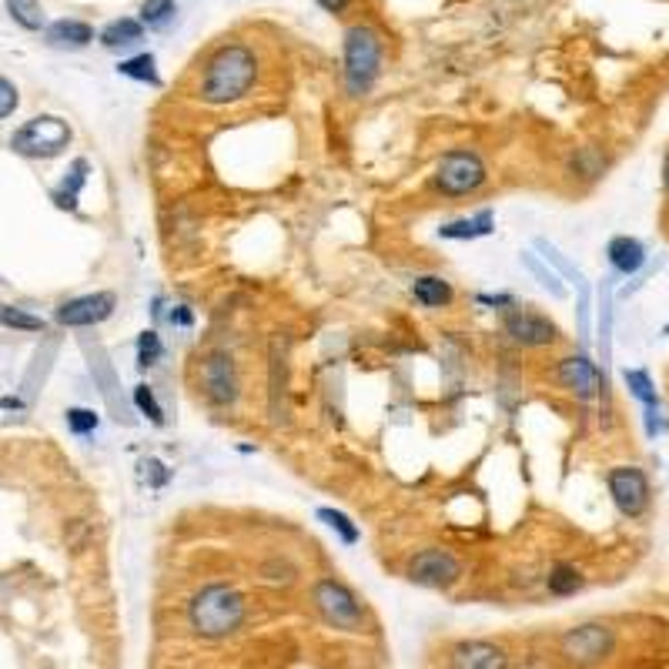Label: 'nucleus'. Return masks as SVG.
<instances>
[{"instance_id":"obj_34","label":"nucleus","mask_w":669,"mask_h":669,"mask_svg":"<svg viewBox=\"0 0 669 669\" xmlns=\"http://www.w3.org/2000/svg\"><path fill=\"white\" fill-rule=\"evenodd\" d=\"M17 104H20V98H17V87L7 77H0V121L4 117H11V114L17 111Z\"/></svg>"},{"instance_id":"obj_27","label":"nucleus","mask_w":669,"mask_h":669,"mask_svg":"<svg viewBox=\"0 0 669 669\" xmlns=\"http://www.w3.org/2000/svg\"><path fill=\"white\" fill-rule=\"evenodd\" d=\"M131 399H134V405H138L141 415L151 418L154 425H165V408H161V402H157V395H154L151 385H144V382H141V385H134V395H131Z\"/></svg>"},{"instance_id":"obj_25","label":"nucleus","mask_w":669,"mask_h":669,"mask_svg":"<svg viewBox=\"0 0 669 669\" xmlns=\"http://www.w3.org/2000/svg\"><path fill=\"white\" fill-rule=\"evenodd\" d=\"M7 14L14 17L24 30H41L44 28L41 0H7Z\"/></svg>"},{"instance_id":"obj_1","label":"nucleus","mask_w":669,"mask_h":669,"mask_svg":"<svg viewBox=\"0 0 669 669\" xmlns=\"http://www.w3.org/2000/svg\"><path fill=\"white\" fill-rule=\"evenodd\" d=\"M258 81V57L248 44H224L205 64L201 74V101L205 104H235Z\"/></svg>"},{"instance_id":"obj_20","label":"nucleus","mask_w":669,"mask_h":669,"mask_svg":"<svg viewBox=\"0 0 669 669\" xmlns=\"http://www.w3.org/2000/svg\"><path fill=\"white\" fill-rule=\"evenodd\" d=\"M87 174H91V165H87V157H77V161L70 165L68 174H64L60 188L54 191V205H57V208L77 211V197H81V188L87 184Z\"/></svg>"},{"instance_id":"obj_12","label":"nucleus","mask_w":669,"mask_h":669,"mask_svg":"<svg viewBox=\"0 0 669 669\" xmlns=\"http://www.w3.org/2000/svg\"><path fill=\"white\" fill-rule=\"evenodd\" d=\"M117 298L111 292H94V294H77L57 308V325L64 328H94L101 321H108L114 315Z\"/></svg>"},{"instance_id":"obj_24","label":"nucleus","mask_w":669,"mask_h":669,"mask_svg":"<svg viewBox=\"0 0 669 669\" xmlns=\"http://www.w3.org/2000/svg\"><path fill=\"white\" fill-rule=\"evenodd\" d=\"M174 14H178L174 0H144L141 4V24L151 30H165L174 20Z\"/></svg>"},{"instance_id":"obj_35","label":"nucleus","mask_w":669,"mask_h":669,"mask_svg":"<svg viewBox=\"0 0 669 669\" xmlns=\"http://www.w3.org/2000/svg\"><path fill=\"white\" fill-rule=\"evenodd\" d=\"M265 579L268 583H292L294 579V569L285 562V559H271V562H265Z\"/></svg>"},{"instance_id":"obj_30","label":"nucleus","mask_w":669,"mask_h":669,"mask_svg":"<svg viewBox=\"0 0 669 669\" xmlns=\"http://www.w3.org/2000/svg\"><path fill=\"white\" fill-rule=\"evenodd\" d=\"M161 355H165L161 334L154 332V328L141 332L138 334V365H141V368H151V365H157V362H161Z\"/></svg>"},{"instance_id":"obj_36","label":"nucleus","mask_w":669,"mask_h":669,"mask_svg":"<svg viewBox=\"0 0 669 669\" xmlns=\"http://www.w3.org/2000/svg\"><path fill=\"white\" fill-rule=\"evenodd\" d=\"M167 318H171V325H181V328H188V325L195 321V315H191V308H188V305H174Z\"/></svg>"},{"instance_id":"obj_5","label":"nucleus","mask_w":669,"mask_h":669,"mask_svg":"<svg viewBox=\"0 0 669 669\" xmlns=\"http://www.w3.org/2000/svg\"><path fill=\"white\" fill-rule=\"evenodd\" d=\"M311 602L318 616L328 626L342 629V633H362L365 629V606L362 600L351 592L349 585L334 576H321L318 583L311 585Z\"/></svg>"},{"instance_id":"obj_6","label":"nucleus","mask_w":669,"mask_h":669,"mask_svg":"<svg viewBox=\"0 0 669 669\" xmlns=\"http://www.w3.org/2000/svg\"><path fill=\"white\" fill-rule=\"evenodd\" d=\"M70 144V127L68 121H60L54 114H41L30 117L24 127H17L11 148L24 157H57Z\"/></svg>"},{"instance_id":"obj_17","label":"nucleus","mask_w":669,"mask_h":669,"mask_svg":"<svg viewBox=\"0 0 669 669\" xmlns=\"http://www.w3.org/2000/svg\"><path fill=\"white\" fill-rule=\"evenodd\" d=\"M606 254H609V262H613V268L619 271V275H636V271L642 268V262H646L642 241H636V238H629V235L613 238L609 248H606Z\"/></svg>"},{"instance_id":"obj_38","label":"nucleus","mask_w":669,"mask_h":669,"mask_svg":"<svg viewBox=\"0 0 669 669\" xmlns=\"http://www.w3.org/2000/svg\"><path fill=\"white\" fill-rule=\"evenodd\" d=\"M666 191H669V161H666Z\"/></svg>"},{"instance_id":"obj_2","label":"nucleus","mask_w":669,"mask_h":669,"mask_svg":"<svg viewBox=\"0 0 669 669\" xmlns=\"http://www.w3.org/2000/svg\"><path fill=\"white\" fill-rule=\"evenodd\" d=\"M248 616V602L228 583H211L197 589L188 602V626L205 640H224L241 629Z\"/></svg>"},{"instance_id":"obj_7","label":"nucleus","mask_w":669,"mask_h":669,"mask_svg":"<svg viewBox=\"0 0 669 669\" xmlns=\"http://www.w3.org/2000/svg\"><path fill=\"white\" fill-rule=\"evenodd\" d=\"M405 576L408 583L422 589H452L462 579V562L455 552H448L442 545H429L405 562Z\"/></svg>"},{"instance_id":"obj_32","label":"nucleus","mask_w":669,"mask_h":669,"mask_svg":"<svg viewBox=\"0 0 669 669\" xmlns=\"http://www.w3.org/2000/svg\"><path fill=\"white\" fill-rule=\"evenodd\" d=\"M101 418L91 412V408H68V429L74 435H91L98 432Z\"/></svg>"},{"instance_id":"obj_11","label":"nucleus","mask_w":669,"mask_h":669,"mask_svg":"<svg viewBox=\"0 0 669 669\" xmlns=\"http://www.w3.org/2000/svg\"><path fill=\"white\" fill-rule=\"evenodd\" d=\"M502 328L522 349H545V345L559 342L556 321L543 315V311H536V308H512L505 315V321H502Z\"/></svg>"},{"instance_id":"obj_22","label":"nucleus","mask_w":669,"mask_h":669,"mask_svg":"<svg viewBox=\"0 0 669 669\" xmlns=\"http://www.w3.org/2000/svg\"><path fill=\"white\" fill-rule=\"evenodd\" d=\"M117 74H125V77H131V81H141V84H151V87H161V74H157V60H154V54L125 57V60L117 64Z\"/></svg>"},{"instance_id":"obj_21","label":"nucleus","mask_w":669,"mask_h":669,"mask_svg":"<svg viewBox=\"0 0 669 669\" xmlns=\"http://www.w3.org/2000/svg\"><path fill=\"white\" fill-rule=\"evenodd\" d=\"M583 572L576 569L572 562H556L552 569H549V576H545V589L552 592V596H576L579 589H583Z\"/></svg>"},{"instance_id":"obj_4","label":"nucleus","mask_w":669,"mask_h":669,"mask_svg":"<svg viewBox=\"0 0 669 669\" xmlns=\"http://www.w3.org/2000/svg\"><path fill=\"white\" fill-rule=\"evenodd\" d=\"M488 181V167L482 154L472 148H455L439 157L432 174V184L439 195L446 197H469Z\"/></svg>"},{"instance_id":"obj_28","label":"nucleus","mask_w":669,"mask_h":669,"mask_svg":"<svg viewBox=\"0 0 669 669\" xmlns=\"http://www.w3.org/2000/svg\"><path fill=\"white\" fill-rule=\"evenodd\" d=\"M623 382L629 385L633 399H640L646 408L659 402V399H656V389H653V378L646 375V372H640V368H626V372H623Z\"/></svg>"},{"instance_id":"obj_13","label":"nucleus","mask_w":669,"mask_h":669,"mask_svg":"<svg viewBox=\"0 0 669 669\" xmlns=\"http://www.w3.org/2000/svg\"><path fill=\"white\" fill-rule=\"evenodd\" d=\"M448 669H509V653L499 642L462 640L448 653Z\"/></svg>"},{"instance_id":"obj_10","label":"nucleus","mask_w":669,"mask_h":669,"mask_svg":"<svg viewBox=\"0 0 669 669\" xmlns=\"http://www.w3.org/2000/svg\"><path fill=\"white\" fill-rule=\"evenodd\" d=\"M606 486H609V496H613L616 509L629 519H640L649 505V482H646V472L640 465H616L606 475Z\"/></svg>"},{"instance_id":"obj_31","label":"nucleus","mask_w":669,"mask_h":669,"mask_svg":"<svg viewBox=\"0 0 669 669\" xmlns=\"http://www.w3.org/2000/svg\"><path fill=\"white\" fill-rule=\"evenodd\" d=\"M91 372H94V378L101 382V391H104V399L111 402V408L117 412V402H114V389H117V382H114V372L111 365H108V359H104V351L98 349V359H91ZM114 418H121V412Z\"/></svg>"},{"instance_id":"obj_37","label":"nucleus","mask_w":669,"mask_h":669,"mask_svg":"<svg viewBox=\"0 0 669 669\" xmlns=\"http://www.w3.org/2000/svg\"><path fill=\"white\" fill-rule=\"evenodd\" d=\"M318 4L325 7V11H328V14H342V11L349 7L351 0H318Z\"/></svg>"},{"instance_id":"obj_15","label":"nucleus","mask_w":669,"mask_h":669,"mask_svg":"<svg viewBox=\"0 0 669 669\" xmlns=\"http://www.w3.org/2000/svg\"><path fill=\"white\" fill-rule=\"evenodd\" d=\"M91 41H94V28L84 24V20L64 17V20H54V24L47 28V44L57 47V51H81V47H87Z\"/></svg>"},{"instance_id":"obj_14","label":"nucleus","mask_w":669,"mask_h":669,"mask_svg":"<svg viewBox=\"0 0 669 669\" xmlns=\"http://www.w3.org/2000/svg\"><path fill=\"white\" fill-rule=\"evenodd\" d=\"M556 375L566 389L576 391V399H592V395L600 391V372H596V365L589 362V359H583V355L562 359Z\"/></svg>"},{"instance_id":"obj_8","label":"nucleus","mask_w":669,"mask_h":669,"mask_svg":"<svg viewBox=\"0 0 669 669\" xmlns=\"http://www.w3.org/2000/svg\"><path fill=\"white\" fill-rule=\"evenodd\" d=\"M616 636L609 626L602 623H583V626H572L562 640H559V653L569 659L572 666H600L606 656L613 653Z\"/></svg>"},{"instance_id":"obj_23","label":"nucleus","mask_w":669,"mask_h":669,"mask_svg":"<svg viewBox=\"0 0 669 669\" xmlns=\"http://www.w3.org/2000/svg\"><path fill=\"white\" fill-rule=\"evenodd\" d=\"M318 519H321V522H325V526H328V529H332L334 536H338V539H342L345 545H355L359 539H362V529H359V526H355V522H351V519L345 516L342 509H328V505H325V509H318Z\"/></svg>"},{"instance_id":"obj_3","label":"nucleus","mask_w":669,"mask_h":669,"mask_svg":"<svg viewBox=\"0 0 669 669\" xmlns=\"http://www.w3.org/2000/svg\"><path fill=\"white\" fill-rule=\"evenodd\" d=\"M382 74V34L372 24L345 30V87L351 98H365Z\"/></svg>"},{"instance_id":"obj_16","label":"nucleus","mask_w":669,"mask_h":669,"mask_svg":"<svg viewBox=\"0 0 669 669\" xmlns=\"http://www.w3.org/2000/svg\"><path fill=\"white\" fill-rule=\"evenodd\" d=\"M496 231V214L492 211H479L472 218H455V222H446L439 228V238L446 241H475V238H486Z\"/></svg>"},{"instance_id":"obj_9","label":"nucleus","mask_w":669,"mask_h":669,"mask_svg":"<svg viewBox=\"0 0 669 669\" xmlns=\"http://www.w3.org/2000/svg\"><path fill=\"white\" fill-rule=\"evenodd\" d=\"M238 365L228 351H211L201 362V391L214 408H228L238 402Z\"/></svg>"},{"instance_id":"obj_26","label":"nucleus","mask_w":669,"mask_h":669,"mask_svg":"<svg viewBox=\"0 0 669 669\" xmlns=\"http://www.w3.org/2000/svg\"><path fill=\"white\" fill-rule=\"evenodd\" d=\"M0 325L4 328H17V332H44L47 328V321L41 315H30V311L14 305H0Z\"/></svg>"},{"instance_id":"obj_29","label":"nucleus","mask_w":669,"mask_h":669,"mask_svg":"<svg viewBox=\"0 0 669 669\" xmlns=\"http://www.w3.org/2000/svg\"><path fill=\"white\" fill-rule=\"evenodd\" d=\"M572 171L576 174H583V178H600L602 167H606V157H602L596 148H579V151L572 154Z\"/></svg>"},{"instance_id":"obj_33","label":"nucleus","mask_w":669,"mask_h":669,"mask_svg":"<svg viewBox=\"0 0 669 669\" xmlns=\"http://www.w3.org/2000/svg\"><path fill=\"white\" fill-rule=\"evenodd\" d=\"M522 262L529 265V271H532V275H536V278H539V285H543V288H549V292L556 294V298H566V288L559 285V278H556V275H552V271H545V268L539 265V262H536L532 254H522Z\"/></svg>"},{"instance_id":"obj_18","label":"nucleus","mask_w":669,"mask_h":669,"mask_svg":"<svg viewBox=\"0 0 669 669\" xmlns=\"http://www.w3.org/2000/svg\"><path fill=\"white\" fill-rule=\"evenodd\" d=\"M412 298L425 308H446V305H452L455 292H452V285H448L442 275H418V278L412 281Z\"/></svg>"},{"instance_id":"obj_19","label":"nucleus","mask_w":669,"mask_h":669,"mask_svg":"<svg viewBox=\"0 0 669 669\" xmlns=\"http://www.w3.org/2000/svg\"><path fill=\"white\" fill-rule=\"evenodd\" d=\"M144 41V24L134 17H117L108 28L101 30V44L108 51H125V47H138Z\"/></svg>"}]
</instances>
